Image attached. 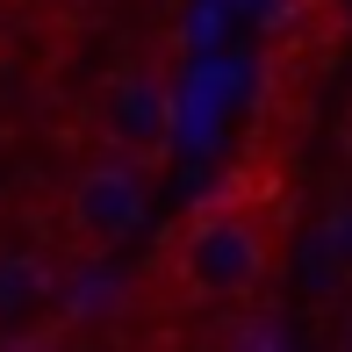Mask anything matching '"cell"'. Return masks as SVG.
<instances>
[{
    "label": "cell",
    "mask_w": 352,
    "mask_h": 352,
    "mask_svg": "<svg viewBox=\"0 0 352 352\" xmlns=\"http://www.w3.org/2000/svg\"><path fill=\"white\" fill-rule=\"evenodd\" d=\"M287 166L280 158H252L237 166L216 195H201L195 209L158 237L151 266L130 280L137 302L166 295V309H259V295L274 287L287 259Z\"/></svg>",
    "instance_id": "1"
},
{
    "label": "cell",
    "mask_w": 352,
    "mask_h": 352,
    "mask_svg": "<svg viewBox=\"0 0 352 352\" xmlns=\"http://www.w3.org/2000/svg\"><path fill=\"white\" fill-rule=\"evenodd\" d=\"M144 216H151V173H144L137 158L108 151V158H94V166L72 173V187H65V245L79 259L122 252L144 230Z\"/></svg>",
    "instance_id": "2"
},
{
    "label": "cell",
    "mask_w": 352,
    "mask_h": 352,
    "mask_svg": "<svg viewBox=\"0 0 352 352\" xmlns=\"http://www.w3.org/2000/svg\"><path fill=\"white\" fill-rule=\"evenodd\" d=\"M101 122H108V151L137 158L144 173H158L173 158V87L151 65L116 72V87L101 101Z\"/></svg>",
    "instance_id": "3"
},
{
    "label": "cell",
    "mask_w": 352,
    "mask_h": 352,
    "mask_svg": "<svg viewBox=\"0 0 352 352\" xmlns=\"http://www.w3.org/2000/svg\"><path fill=\"white\" fill-rule=\"evenodd\" d=\"M58 295H65L58 259H43L29 245H0V338H22L29 324L58 316Z\"/></svg>",
    "instance_id": "4"
}]
</instances>
